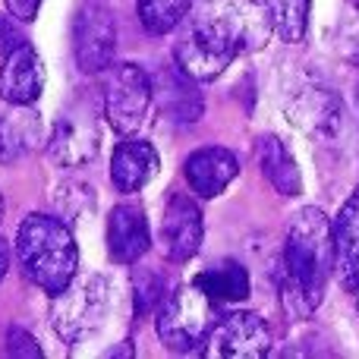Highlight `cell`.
Here are the masks:
<instances>
[{
    "mask_svg": "<svg viewBox=\"0 0 359 359\" xmlns=\"http://www.w3.org/2000/svg\"><path fill=\"white\" fill-rule=\"evenodd\" d=\"M334 274L331 221L318 208H299L284 236V309L290 318H309L322 306L328 278Z\"/></svg>",
    "mask_w": 359,
    "mask_h": 359,
    "instance_id": "cell-1",
    "label": "cell"
},
{
    "mask_svg": "<svg viewBox=\"0 0 359 359\" xmlns=\"http://www.w3.org/2000/svg\"><path fill=\"white\" fill-rule=\"evenodd\" d=\"M16 259L22 274L44 293H60L79 271V249L63 224L54 215H29L16 230Z\"/></svg>",
    "mask_w": 359,
    "mask_h": 359,
    "instance_id": "cell-2",
    "label": "cell"
},
{
    "mask_svg": "<svg viewBox=\"0 0 359 359\" xmlns=\"http://www.w3.org/2000/svg\"><path fill=\"white\" fill-rule=\"evenodd\" d=\"M189 32L227 50L230 57H240L268 44L274 13L268 0H198L189 6Z\"/></svg>",
    "mask_w": 359,
    "mask_h": 359,
    "instance_id": "cell-3",
    "label": "cell"
},
{
    "mask_svg": "<svg viewBox=\"0 0 359 359\" xmlns=\"http://www.w3.org/2000/svg\"><path fill=\"white\" fill-rule=\"evenodd\" d=\"M111 309V284L101 274H76L60 293H54L50 303V325L57 337L69 347L86 341L88 334L104 325Z\"/></svg>",
    "mask_w": 359,
    "mask_h": 359,
    "instance_id": "cell-4",
    "label": "cell"
},
{
    "mask_svg": "<svg viewBox=\"0 0 359 359\" xmlns=\"http://www.w3.org/2000/svg\"><path fill=\"white\" fill-rule=\"evenodd\" d=\"M215 306V299L205 297L196 284L170 293L158 309V337L164 341V347H170L174 353H192L202 347L217 322Z\"/></svg>",
    "mask_w": 359,
    "mask_h": 359,
    "instance_id": "cell-5",
    "label": "cell"
},
{
    "mask_svg": "<svg viewBox=\"0 0 359 359\" xmlns=\"http://www.w3.org/2000/svg\"><path fill=\"white\" fill-rule=\"evenodd\" d=\"M101 107L114 133L133 136L151 107V79L136 63H111L101 69Z\"/></svg>",
    "mask_w": 359,
    "mask_h": 359,
    "instance_id": "cell-6",
    "label": "cell"
},
{
    "mask_svg": "<svg viewBox=\"0 0 359 359\" xmlns=\"http://www.w3.org/2000/svg\"><path fill=\"white\" fill-rule=\"evenodd\" d=\"M117 50V22L111 6L101 0H86L73 16V54L82 73H101L114 63Z\"/></svg>",
    "mask_w": 359,
    "mask_h": 359,
    "instance_id": "cell-7",
    "label": "cell"
},
{
    "mask_svg": "<svg viewBox=\"0 0 359 359\" xmlns=\"http://www.w3.org/2000/svg\"><path fill=\"white\" fill-rule=\"evenodd\" d=\"M271 353V328L255 312H230L205 337L211 359H262Z\"/></svg>",
    "mask_w": 359,
    "mask_h": 359,
    "instance_id": "cell-8",
    "label": "cell"
},
{
    "mask_svg": "<svg viewBox=\"0 0 359 359\" xmlns=\"http://www.w3.org/2000/svg\"><path fill=\"white\" fill-rule=\"evenodd\" d=\"M287 120L312 139H334L344 126V101L331 86L303 82L284 101Z\"/></svg>",
    "mask_w": 359,
    "mask_h": 359,
    "instance_id": "cell-9",
    "label": "cell"
},
{
    "mask_svg": "<svg viewBox=\"0 0 359 359\" xmlns=\"http://www.w3.org/2000/svg\"><path fill=\"white\" fill-rule=\"evenodd\" d=\"M98 123L92 117V107H76V111L60 114V120L50 130V142H48V155L54 164L60 168H82L98 155Z\"/></svg>",
    "mask_w": 359,
    "mask_h": 359,
    "instance_id": "cell-10",
    "label": "cell"
},
{
    "mask_svg": "<svg viewBox=\"0 0 359 359\" xmlns=\"http://www.w3.org/2000/svg\"><path fill=\"white\" fill-rule=\"evenodd\" d=\"M202 246V211L183 192H174L161 215V249L164 259L183 265Z\"/></svg>",
    "mask_w": 359,
    "mask_h": 359,
    "instance_id": "cell-11",
    "label": "cell"
},
{
    "mask_svg": "<svg viewBox=\"0 0 359 359\" xmlns=\"http://www.w3.org/2000/svg\"><path fill=\"white\" fill-rule=\"evenodd\" d=\"M149 79H151V101H158V111L168 120L189 126L202 117L205 104L196 88V79H189L177 63L161 67L155 76H149Z\"/></svg>",
    "mask_w": 359,
    "mask_h": 359,
    "instance_id": "cell-12",
    "label": "cell"
},
{
    "mask_svg": "<svg viewBox=\"0 0 359 359\" xmlns=\"http://www.w3.org/2000/svg\"><path fill=\"white\" fill-rule=\"evenodd\" d=\"M44 92V63L29 41L13 48L0 67V98L6 104H35Z\"/></svg>",
    "mask_w": 359,
    "mask_h": 359,
    "instance_id": "cell-13",
    "label": "cell"
},
{
    "mask_svg": "<svg viewBox=\"0 0 359 359\" xmlns=\"http://www.w3.org/2000/svg\"><path fill=\"white\" fill-rule=\"evenodd\" d=\"M331 255L341 287L353 293L359 287V186L331 221Z\"/></svg>",
    "mask_w": 359,
    "mask_h": 359,
    "instance_id": "cell-14",
    "label": "cell"
},
{
    "mask_svg": "<svg viewBox=\"0 0 359 359\" xmlns=\"http://www.w3.org/2000/svg\"><path fill=\"white\" fill-rule=\"evenodd\" d=\"M151 246L149 217L139 205H117L107 217V252L117 265H133Z\"/></svg>",
    "mask_w": 359,
    "mask_h": 359,
    "instance_id": "cell-15",
    "label": "cell"
},
{
    "mask_svg": "<svg viewBox=\"0 0 359 359\" xmlns=\"http://www.w3.org/2000/svg\"><path fill=\"white\" fill-rule=\"evenodd\" d=\"M183 174L189 180L196 196L215 198L227 189L230 180L240 174V164H236L233 151L221 149V145H205V149L192 151V155L186 158Z\"/></svg>",
    "mask_w": 359,
    "mask_h": 359,
    "instance_id": "cell-16",
    "label": "cell"
},
{
    "mask_svg": "<svg viewBox=\"0 0 359 359\" xmlns=\"http://www.w3.org/2000/svg\"><path fill=\"white\" fill-rule=\"evenodd\" d=\"M158 168H161V158L149 142L123 139L111 158V183L117 186V192H139L155 180Z\"/></svg>",
    "mask_w": 359,
    "mask_h": 359,
    "instance_id": "cell-17",
    "label": "cell"
},
{
    "mask_svg": "<svg viewBox=\"0 0 359 359\" xmlns=\"http://www.w3.org/2000/svg\"><path fill=\"white\" fill-rule=\"evenodd\" d=\"M233 60L236 57H230L227 50L215 48V44L205 41V38L196 35V32H183L180 41H177V48H174V63L196 82L217 79Z\"/></svg>",
    "mask_w": 359,
    "mask_h": 359,
    "instance_id": "cell-18",
    "label": "cell"
},
{
    "mask_svg": "<svg viewBox=\"0 0 359 359\" xmlns=\"http://www.w3.org/2000/svg\"><path fill=\"white\" fill-rule=\"evenodd\" d=\"M41 142V117L29 104H13L0 114V164L19 161Z\"/></svg>",
    "mask_w": 359,
    "mask_h": 359,
    "instance_id": "cell-19",
    "label": "cell"
},
{
    "mask_svg": "<svg viewBox=\"0 0 359 359\" xmlns=\"http://www.w3.org/2000/svg\"><path fill=\"white\" fill-rule=\"evenodd\" d=\"M255 155H259L262 174L268 177V183L280 192V196H299L303 192V177H299V168L293 161V155L287 151L284 139L280 136H262L255 142Z\"/></svg>",
    "mask_w": 359,
    "mask_h": 359,
    "instance_id": "cell-20",
    "label": "cell"
},
{
    "mask_svg": "<svg viewBox=\"0 0 359 359\" xmlns=\"http://www.w3.org/2000/svg\"><path fill=\"white\" fill-rule=\"evenodd\" d=\"M192 284L208 299H215V303H243V299H249V293H252L249 274L240 262H217V265L198 271Z\"/></svg>",
    "mask_w": 359,
    "mask_h": 359,
    "instance_id": "cell-21",
    "label": "cell"
},
{
    "mask_svg": "<svg viewBox=\"0 0 359 359\" xmlns=\"http://www.w3.org/2000/svg\"><path fill=\"white\" fill-rule=\"evenodd\" d=\"M189 6H192V0H139L136 13L145 32L168 35V32H174L189 16Z\"/></svg>",
    "mask_w": 359,
    "mask_h": 359,
    "instance_id": "cell-22",
    "label": "cell"
},
{
    "mask_svg": "<svg viewBox=\"0 0 359 359\" xmlns=\"http://www.w3.org/2000/svg\"><path fill=\"white\" fill-rule=\"evenodd\" d=\"M309 4L312 0H274V32L284 38L287 44L303 41L306 25H309Z\"/></svg>",
    "mask_w": 359,
    "mask_h": 359,
    "instance_id": "cell-23",
    "label": "cell"
},
{
    "mask_svg": "<svg viewBox=\"0 0 359 359\" xmlns=\"http://www.w3.org/2000/svg\"><path fill=\"white\" fill-rule=\"evenodd\" d=\"M54 202H57L60 217H67V221H82L86 215L95 211V189L86 183H63L60 189H57Z\"/></svg>",
    "mask_w": 359,
    "mask_h": 359,
    "instance_id": "cell-24",
    "label": "cell"
},
{
    "mask_svg": "<svg viewBox=\"0 0 359 359\" xmlns=\"http://www.w3.org/2000/svg\"><path fill=\"white\" fill-rule=\"evenodd\" d=\"M337 54L350 67H359V0H347L337 19Z\"/></svg>",
    "mask_w": 359,
    "mask_h": 359,
    "instance_id": "cell-25",
    "label": "cell"
},
{
    "mask_svg": "<svg viewBox=\"0 0 359 359\" xmlns=\"http://www.w3.org/2000/svg\"><path fill=\"white\" fill-rule=\"evenodd\" d=\"M133 284H136V312L139 316H149L155 306L164 303V290H168V278H164V274L151 271V268H142Z\"/></svg>",
    "mask_w": 359,
    "mask_h": 359,
    "instance_id": "cell-26",
    "label": "cell"
},
{
    "mask_svg": "<svg viewBox=\"0 0 359 359\" xmlns=\"http://www.w3.org/2000/svg\"><path fill=\"white\" fill-rule=\"evenodd\" d=\"M6 353L10 356H29V359H41V347L35 344V337L22 328H10L6 334Z\"/></svg>",
    "mask_w": 359,
    "mask_h": 359,
    "instance_id": "cell-27",
    "label": "cell"
},
{
    "mask_svg": "<svg viewBox=\"0 0 359 359\" xmlns=\"http://www.w3.org/2000/svg\"><path fill=\"white\" fill-rule=\"evenodd\" d=\"M19 44H25V35L19 32V25L10 22L6 16H0V57H6Z\"/></svg>",
    "mask_w": 359,
    "mask_h": 359,
    "instance_id": "cell-28",
    "label": "cell"
},
{
    "mask_svg": "<svg viewBox=\"0 0 359 359\" xmlns=\"http://www.w3.org/2000/svg\"><path fill=\"white\" fill-rule=\"evenodd\" d=\"M4 4L19 22H32L38 16V10H41V0H4Z\"/></svg>",
    "mask_w": 359,
    "mask_h": 359,
    "instance_id": "cell-29",
    "label": "cell"
},
{
    "mask_svg": "<svg viewBox=\"0 0 359 359\" xmlns=\"http://www.w3.org/2000/svg\"><path fill=\"white\" fill-rule=\"evenodd\" d=\"M6 268H10V246H6V240L0 236V280L6 278Z\"/></svg>",
    "mask_w": 359,
    "mask_h": 359,
    "instance_id": "cell-30",
    "label": "cell"
},
{
    "mask_svg": "<svg viewBox=\"0 0 359 359\" xmlns=\"http://www.w3.org/2000/svg\"><path fill=\"white\" fill-rule=\"evenodd\" d=\"M353 293H356V309H359V287H356V290H353Z\"/></svg>",
    "mask_w": 359,
    "mask_h": 359,
    "instance_id": "cell-31",
    "label": "cell"
},
{
    "mask_svg": "<svg viewBox=\"0 0 359 359\" xmlns=\"http://www.w3.org/2000/svg\"><path fill=\"white\" fill-rule=\"evenodd\" d=\"M356 114H359V88H356Z\"/></svg>",
    "mask_w": 359,
    "mask_h": 359,
    "instance_id": "cell-32",
    "label": "cell"
},
{
    "mask_svg": "<svg viewBox=\"0 0 359 359\" xmlns=\"http://www.w3.org/2000/svg\"><path fill=\"white\" fill-rule=\"evenodd\" d=\"M0 217H4V198H0Z\"/></svg>",
    "mask_w": 359,
    "mask_h": 359,
    "instance_id": "cell-33",
    "label": "cell"
}]
</instances>
